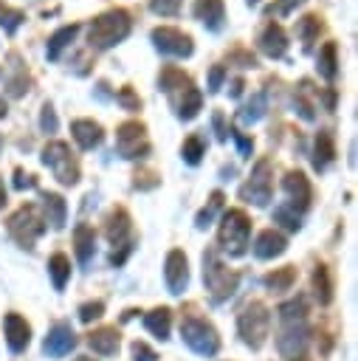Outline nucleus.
I'll return each mask as SVG.
<instances>
[{
	"mask_svg": "<svg viewBox=\"0 0 358 361\" xmlns=\"http://www.w3.org/2000/svg\"><path fill=\"white\" fill-rule=\"evenodd\" d=\"M251 237V220L242 209H228L217 228V243L228 257H242Z\"/></svg>",
	"mask_w": 358,
	"mask_h": 361,
	"instance_id": "3",
	"label": "nucleus"
},
{
	"mask_svg": "<svg viewBox=\"0 0 358 361\" xmlns=\"http://www.w3.org/2000/svg\"><path fill=\"white\" fill-rule=\"evenodd\" d=\"M39 127H42V133H56L59 121H56V113H54V107H51V104H45V107H42V116H39Z\"/></svg>",
	"mask_w": 358,
	"mask_h": 361,
	"instance_id": "41",
	"label": "nucleus"
},
{
	"mask_svg": "<svg viewBox=\"0 0 358 361\" xmlns=\"http://www.w3.org/2000/svg\"><path fill=\"white\" fill-rule=\"evenodd\" d=\"M223 209V192H211V197H209V203L197 212V217H195V226L197 228H206V226H211V220H214V214Z\"/></svg>",
	"mask_w": 358,
	"mask_h": 361,
	"instance_id": "33",
	"label": "nucleus"
},
{
	"mask_svg": "<svg viewBox=\"0 0 358 361\" xmlns=\"http://www.w3.org/2000/svg\"><path fill=\"white\" fill-rule=\"evenodd\" d=\"M257 45H259V51H262L265 56L279 59V56H285V51H288V34H285V28H282L279 23H268V25L259 31Z\"/></svg>",
	"mask_w": 358,
	"mask_h": 361,
	"instance_id": "15",
	"label": "nucleus"
},
{
	"mask_svg": "<svg viewBox=\"0 0 358 361\" xmlns=\"http://www.w3.org/2000/svg\"><path fill=\"white\" fill-rule=\"evenodd\" d=\"M155 358H158V353H155L149 344L132 341V361H155Z\"/></svg>",
	"mask_w": 358,
	"mask_h": 361,
	"instance_id": "43",
	"label": "nucleus"
},
{
	"mask_svg": "<svg viewBox=\"0 0 358 361\" xmlns=\"http://www.w3.org/2000/svg\"><path fill=\"white\" fill-rule=\"evenodd\" d=\"M3 116H6V102L0 99V118H3Z\"/></svg>",
	"mask_w": 358,
	"mask_h": 361,
	"instance_id": "51",
	"label": "nucleus"
},
{
	"mask_svg": "<svg viewBox=\"0 0 358 361\" xmlns=\"http://www.w3.org/2000/svg\"><path fill=\"white\" fill-rule=\"evenodd\" d=\"M104 313V305L101 302H87V305H82L79 307V319L87 324V322H93V319H99Z\"/></svg>",
	"mask_w": 358,
	"mask_h": 361,
	"instance_id": "42",
	"label": "nucleus"
},
{
	"mask_svg": "<svg viewBox=\"0 0 358 361\" xmlns=\"http://www.w3.org/2000/svg\"><path fill=\"white\" fill-rule=\"evenodd\" d=\"M42 164L54 172V178L62 183V186H73L79 180V164L73 161L70 155V147L65 141H51L45 144L42 149Z\"/></svg>",
	"mask_w": 358,
	"mask_h": 361,
	"instance_id": "6",
	"label": "nucleus"
},
{
	"mask_svg": "<svg viewBox=\"0 0 358 361\" xmlns=\"http://www.w3.org/2000/svg\"><path fill=\"white\" fill-rule=\"evenodd\" d=\"M116 149L121 158H144L149 152V141H147V127L141 121H124L116 130Z\"/></svg>",
	"mask_w": 358,
	"mask_h": 361,
	"instance_id": "9",
	"label": "nucleus"
},
{
	"mask_svg": "<svg viewBox=\"0 0 358 361\" xmlns=\"http://www.w3.org/2000/svg\"><path fill=\"white\" fill-rule=\"evenodd\" d=\"M237 330H240V338L251 347V350H259L268 338V330H271V313L262 302H251L242 307V313L237 316Z\"/></svg>",
	"mask_w": 358,
	"mask_h": 361,
	"instance_id": "4",
	"label": "nucleus"
},
{
	"mask_svg": "<svg viewBox=\"0 0 358 361\" xmlns=\"http://www.w3.org/2000/svg\"><path fill=\"white\" fill-rule=\"evenodd\" d=\"M6 206V189H3V180H0V209Z\"/></svg>",
	"mask_w": 358,
	"mask_h": 361,
	"instance_id": "50",
	"label": "nucleus"
},
{
	"mask_svg": "<svg viewBox=\"0 0 358 361\" xmlns=\"http://www.w3.org/2000/svg\"><path fill=\"white\" fill-rule=\"evenodd\" d=\"M42 206H45V220H48L54 228H62L65 220H68V206H65L62 195L45 192V195H42Z\"/></svg>",
	"mask_w": 358,
	"mask_h": 361,
	"instance_id": "24",
	"label": "nucleus"
},
{
	"mask_svg": "<svg viewBox=\"0 0 358 361\" xmlns=\"http://www.w3.org/2000/svg\"><path fill=\"white\" fill-rule=\"evenodd\" d=\"M73 347H76V333L70 330V324H62V322L48 330L45 344H42V350H45L51 358H62V355H68Z\"/></svg>",
	"mask_w": 358,
	"mask_h": 361,
	"instance_id": "14",
	"label": "nucleus"
},
{
	"mask_svg": "<svg viewBox=\"0 0 358 361\" xmlns=\"http://www.w3.org/2000/svg\"><path fill=\"white\" fill-rule=\"evenodd\" d=\"M214 130H217V138H226V130H223V113H214Z\"/></svg>",
	"mask_w": 358,
	"mask_h": 361,
	"instance_id": "48",
	"label": "nucleus"
},
{
	"mask_svg": "<svg viewBox=\"0 0 358 361\" xmlns=\"http://www.w3.org/2000/svg\"><path fill=\"white\" fill-rule=\"evenodd\" d=\"M70 133H73V138H76V144H79L82 149H93V147H99L101 138H104L101 127H99L96 121H90V118H76V121L70 124Z\"/></svg>",
	"mask_w": 358,
	"mask_h": 361,
	"instance_id": "21",
	"label": "nucleus"
},
{
	"mask_svg": "<svg viewBox=\"0 0 358 361\" xmlns=\"http://www.w3.org/2000/svg\"><path fill=\"white\" fill-rule=\"evenodd\" d=\"M319 31H321V23H319V17H316V14L302 17V20H299V25H296V34H299V39L304 42V48H310V45H313V39L319 37Z\"/></svg>",
	"mask_w": 358,
	"mask_h": 361,
	"instance_id": "34",
	"label": "nucleus"
},
{
	"mask_svg": "<svg viewBox=\"0 0 358 361\" xmlns=\"http://www.w3.org/2000/svg\"><path fill=\"white\" fill-rule=\"evenodd\" d=\"M310 93H313V87H310V82L304 79V82H299V87H296V110H299V116L304 118V121H313L316 118V104L310 102Z\"/></svg>",
	"mask_w": 358,
	"mask_h": 361,
	"instance_id": "32",
	"label": "nucleus"
},
{
	"mask_svg": "<svg viewBox=\"0 0 358 361\" xmlns=\"http://www.w3.org/2000/svg\"><path fill=\"white\" fill-rule=\"evenodd\" d=\"M152 42L155 48L163 54V56H175V59H186L192 56L195 45H192V37L178 31V28H169V25H161L152 31Z\"/></svg>",
	"mask_w": 358,
	"mask_h": 361,
	"instance_id": "11",
	"label": "nucleus"
},
{
	"mask_svg": "<svg viewBox=\"0 0 358 361\" xmlns=\"http://www.w3.org/2000/svg\"><path fill=\"white\" fill-rule=\"evenodd\" d=\"M203 282H206V288L211 290V296L217 299V302H223V299H228L234 290H237V282H240V276L231 271V268H226L211 251L203 257Z\"/></svg>",
	"mask_w": 358,
	"mask_h": 361,
	"instance_id": "7",
	"label": "nucleus"
},
{
	"mask_svg": "<svg viewBox=\"0 0 358 361\" xmlns=\"http://www.w3.org/2000/svg\"><path fill=\"white\" fill-rule=\"evenodd\" d=\"M130 228H132L130 214H127L124 209H113V212L107 214V223H104V237H107L113 245H121V248H124V243H127V237H130Z\"/></svg>",
	"mask_w": 358,
	"mask_h": 361,
	"instance_id": "19",
	"label": "nucleus"
},
{
	"mask_svg": "<svg viewBox=\"0 0 358 361\" xmlns=\"http://www.w3.org/2000/svg\"><path fill=\"white\" fill-rule=\"evenodd\" d=\"M293 279H296V268L285 265V268H276L273 274H268V276H265V285H268L271 290H288V288L293 285Z\"/></svg>",
	"mask_w": 358,
	"mask_h": 361,
	"instance_id": "35",
	"label": "nucleus"
},
{
	"mask_svg": "<svg viewBox=\"0 0 358 361\" xmlns=\"http://www.w3.org/2000/svg\"><path fill=\"white\" fill-rule=\"evenodd\" d=\"M76 34H79V25H76V23H73V25H62L59 31H54L51 39H48V59H59L62 48H68Z\"/></svg>",
	"mask_w": 358,
	"mask_h": 361,
	"instance_id": "28",
	"label": "nucleus"
},
{
	"mask_svg": "<svg viewBox=\"0 0 358 361\" xmlns=\"http://www.w3.org/2000/svg\"><path fill=\"white\" fill-rule=\"evenodd\" d=\"M3 330H6V344H8L11 353H23V350L28 347V341H31V327H28V322H25L23 316L8 313V316L3 319Z\"/></svg>",
	"mask_w": 358,
	"mask_h": 361,
	"instance_id": "16",
	"label": "nucleus"
},
{
	"mask_svg": "<svg viewBox=\"0 0 358 361\" xmlns=\"http://www.w3.org/2000/svg\"><path fill=\"white\" fill-rule=\"evenodd\" d=\"M271 189H273V180H271V161L262 158V161H257V166L251 169V178H248L245 186L240 189V197H242L245 203H254V206H268Z\"/></svg>",
	"mask_w": 358,
	"mask_h": 361,
	"instance_id": "10",
	"label": "nucleus"
},
{
	"mask_svg": "<svg viewBox=\"0 0 358 361\" xmlns=\"http://www.w3.org/2000/svg\"><path fill=\"white\" fill-rule=\"evenodd\" d=\"M76 361H93V358H87V355H79V358H76Z\"/></svg>",
	"mask_w": 358,
	"mask_h": 361,
	"instance_id": "52",
	"label": "nucleus"
},
{
	"mask_svg": "<svg viewBox=\"0 0 358 361\" xmlns=\"http://www.w3.org/2000/svg\"><path fill=\"white\" fill-rule=\"evenodd\" d=\"M48 274H51V279H54V288L62 290V288L68 285V276H70V259H68L65 254H54V257L48 259Z\"/></svg>",
	"mask_w": 358,
	"mask_h": 361,
	"instance_id": "29",
	"label": "nucleus"
},
{
	"mask_svg": "<svg viewBox=\"0 0 358 361\" xmlns=\"http://www.w3.org/2000/svg\"><path fill=\"white\" fill-rule=\"evenodd\" d=\"M304 0H273L271 6H268V14H276V17H288L296 6H302Z\"/></svg>",
	"mask_w": 358,
	"mask_h": 361,
	"instance_id": "40",
	"label": "nucleus"
},
{
	"mask_svg": "<svg viewBox=\"0 0 358 361\" xmlns=\"http://www.w3.org/2000/svg\"><path fill=\"white\" fill-rule=\"evenodd\" d=\"M310 338V327H307V305L304 299H290L279 307V336H276V347L279 355L288 361H299L304 347Z\"/></svg>",
	"mask_w": 358,
	"mask_h": 361,
	"instance_id": "1",
	"label": "nucleus"
},
{
	"mask_svg": "<svg viewBox=\"0 0 358 361\" xmlns=\"http://www.w3.org/2000/svg\"><path fill=\"white\" fill-rule=\"evenodd\" d=\"M25 17H23V11H17V8H11V6H6V3H0V25L8 31V34H14L17 28H20V23H23Z\"/></svg>",
	"mask_w": 358,
	"mask_h": 361,
	"instance_id": "38",
	"label": "nucleus"
},
{
	"mask_svg": "<svg viewBox=\"0 0 358 361\" xmlns=\"http://www.w3.org/2000/svg\"><path fill=\"white\" fill-rule=\"evenodd\" d=\"M166 96H169V102H172L178 118H183V121H192V118L200 113V107H203V96H200V90L189 82V76H186L180 85H175Z\"/></svg>",
	"mask_w": 358,
	"mask_h": 361,
	"instance_id": "12",
	"label": "nucleus"
},
{
	"mask_svg": "<svg viewBox=\"0 0 358 361\" xmlns=\"http://www.w3.org/2000/svg\"><path fill=\"white\" fill-rule=\"evenodd\" d=\"M73 243H76V259H79L82 265H87V262L93 259V254H96V234H93V228L85 226V223L76 226Z\"/></svg>",
	"mask_w": 358,
	"mask_h": 361,
	"instance_id": "23",
	"label": "nucleus"
},
{
	"mask_svg": "<svg viewBox=\"0 0 358 361\" xmlns=\"http://www.w3.org/2000/svg\"><path fill=\"white\" fill-rule=\"evenodd\" d=\"M180 155H183V161L186 164H200V158L206 155V138L203 135H197V133H192L186 141H183V147H180Z\"/></svg>",
	"mask_w": 358,
	"mask_h": 361,
	"instance_id": "30",
	"label": "nucleus"
},
{
	"mask_svg": "<svg viewBox=\"0 0 358 361\" xmlns=\"http://www.w3.org/2000/svg\"><path fill=\"white\" fill-rule=\"evenodd\" d=\"M240 93H242V79H234V85H231V96L237 99Z\"/></svg>",
	"mask_w": 358,
	"mask_h": 361,
	"instance_id": "49",
	"label": "nucleus"
},
{
	"mask_svg": "<svg viewBox=\"0 0 358 361\" xmlns=\"http://www.w3.org/2000/svg\"><path fill=\"white\" fill-rule=\"evenodd\" d=\"M42 231H45V220L37 214V206H31V203L20 206V209L8 217V234H11L23 248H31Z\"/></svg>",
	"mask_w": 358,
	"mask_h": 361,
	"instance_id": "8",
	"label": "nucleus"
},
{
	"mask_svg": "<svg viewBox=\"0 0 358 361\" xmlns=\"http://www.w3.org/2000/svg\"><path fill=\"white\" fill-rule=\"evenodd\" d=\"M262 116H265V93H254V99L242 107L240 118H242L245 124H254V121H259Z\"/></svg>",
	"mask_w": 358,
	"mask_h": 361,
	"instance_id": "36",
	"label": "nucleus"
},
{
	"mask_svg": "<svg viewBox=\"0 0 358 361\" xmlns=\"http://www.w3.org/2000/svg\"><path fill=\"white\" fill-rule=\"evenodd\" d=\"M180 338L186 341L189 350H195L197 355H206V358L217 355V350H220V336H217V330H214L206 319H197V316H186V319H183V324H180Z\"/></svg>",
	"mask_w": 358,
	"mask_h": 361,
	"instance_id": "5",
	"label": "nucleus"
},
{
	"mask_svg": "<svg viewBox=\"0 0 358 361\" xmlns=\"http://www.w3.org/2000/svg\"><path fill=\"white\" fill-rule=\"evenodd\" d=\"M273 220L282 223L288 231H299V226H302V220H299V214H296L293 206H276L273 209Z\"/></svg>",
	"mask_w": 358,
	"mask_h": 361,
	"instance_id": "37",
	"label": "nucleus"
},
{
	"mask_svg": "<svg viewBox=\"0 0 358 361\" xmlns=\"http://www.w3.org/2000/svg\"><path fill=\"white\" fill-rule=\"evenodd\" d=\"M285 248H288L285 234H279V231H273V228L259 231L257 240H254V254H257L259 259H273V257L285 254Z\"/></svg>",
	"mask_w": 358,
	"mask_h": 361,
	"instance_id": "18",
	"label": "nucleus"
},
{
	"mask_svg": "<svg viewBox=\"0 0 358 361\" xmlns=\"http://www.w3.org/2000/svg\"><path fill=\"white\" fill-rule=\"evenodd\" d=\"M116 99H118V104H124L127 110H138V107H141V102H138V96L132 93V87H121V90L116 93Z\"/></svg>",
	"mask_w": 358,
	"mask_h": 361,
	"instance_id": "44",
	"label": "nucleus"
},
{
	"mask_svg": "<svg viewBox=\"0 0 358 361\" xmlns=\"http://www.w3.org/2000/svg\"><path fill=\"white\" fill-rule=\"evenodd\" d=\"M195 17L209 31H220L223 20H226V6H223V0H197L195 3Z\"/></svg>",
	"mask_w": 358,
	"mask_h": 361,
	"instance_id": "20",
	"label": "nucleus"
},
{
	"mask_svg": "<svg viewBox=\"0 0 358 361\" xmlns=\"http://www.w3.org/2000/svg\"><path fill=\"white\" fill-rule=\"evenodd\" d=\"M130 14L121 11V8H113V11H104L99 14L93 23H90V31H87V42L90 48H99V51H107L113 45H118L127 34H130Z\"/></svg>",
	"mask_w": 358,
	"mask_h": 361,
	"instance_id": "2",
	"label": "nucleus"
},
{
	"mask_svg": "<svg viewBox=\"0 0 358 361\" xmlns=\"http://www.w3.org/2000/svg\"><path fill=\"white\" fill-rule=\"evenodd\" d=\"M282 186H285L293 209H299V212L307 209V203L313 197V189H310V180L304 178V172H288L285 180H282Z\"/></svg>",
	"mask_w": 358,
	"mask_h": 361,
	"instance_id": "17",
	"label": "nucleus"
},
{
	"mask_svg": "<svg viewBox=\"0 0 358 361\" xmlns=\"http://www.w3.org/2000/svg\"><path fill=\"white\" fill-rule=\"evenodd\" d=\"M144 327L155 336V338H169V330H172V313L169 307H155L144 316Z\"/></svg>",
	"mask_w": 358,
	"mask_h": 361,
	"instance_id": "25",
	"label": "nucleus"
},
{
	"mask_svg": "<svg viewBox=\"0 0 358 361\" xmlns=\"http://www.w3.org/2000/svg\"><path fill=\"white\" fill-rule=\"evenodd\" d=\"M223 79H226V68H223V65H214V68L209 71V93H217L220 85H223Z\"/></svg>",
	"mask_w": 358,
	"mask_h": 361,
	"instance_id": "45",
	"label": "nucleus"
},
{
	"mask_svg": "<svg viewBox=\"0 0 358 361\" xmlns=\"http://www.w3.org/2000/svg\"><path fill=\"white\" fill-rule=\"evenodd\" d=\"M180 6H183V0H149V8H152L155 14H161V17H175V14H180Z\"/></svg>",
	"mask_w": 358,
	"mask_h": 361,
	"instance_id": "39",
	"label": "nucleus"
},
{
	"mask_svg": "<svg viewBox=\"0 0 358 361\" xmlns=\"http://www.w3.org/2000/svg\"><path fill=\"white\" fill-rule=\"evenodd\" d=\"M257 3H259V0H248V6H257Z\"/></svg>",
	"mask_w": 358,
	"mask_h": 361,
	"instance_id": "53",
	"label": "nucleus"
},
{
	"mask_svg": "<svg viewBox=\"0 0 358 361\" xmlns=\"http://www.w3.org/2000/svg\"><path fill=\"white\" fill-rule=\"evenodd\" d=\"M313 288H316V296H319L321 305H327L333 299V279H330L327 265H316V271H313Z\"/></svg>",
	"mask_w": 358,
	"mask_h": 361,
	"instance_id": "31",
	"label": "nucleus"
},
{
	"mask_svg": "<svg viewBox=\"0 0 358 361\" xmlns=\"http://www.w3.org/2000/svg\"><path fill=\"white\" fill-rule=\"evenodd\" d=\"M319 65V73L327 79V82H333L335 79V73H338V48H335V42H324L321 45V51H319V59H316Z\"/></svg>",
	"mask_w": 358,
	"mask_h": 361,
	"instance_id": "27",
	"label": "nucleus"
},
{
	"mask_svg": "<svg viewBox=\"0 0 358 361\" xmlns=\"http://www.w3.org/2000/svg\"><path fill=\"white\" fill-rule=\"evenodd\" d=\"M14 175H17V180H14V186H17V189H34V186H37L34 175H25L23 169H17Z\"/></svg>",
	"mask_w": 358,
	"mask_h": 361,
	"instance_id": "46",
	"label": "nucleus"
},
{
	"mask_svg": "<svg viewBox=\"0 0 358 361\" xmlns=\"http://www.w3.org/2000/svg\"><path fill=\"white\" fill-rule=\"evenodd\" d=\"M163 279H166V288L172 296H180L189 285V262H186V254L180 248H172L166 254V262H163Z\"/></svg>",
	"mask_w": 358,
	"mask_h": 361,
	"instance_id": "13",
	"label": "nucleus"
},
{
	"mask_svg": "<svg viewBox=\"0 0 358 361\" xmlns=\"http://www.w3.org/2000/svg\"><path fill=\"white\" fill-rule=\"evenodd\" d=\"M87 344L99 355H113L118 350V330L116 327H99L87 336Z\"/></svg>",
	"mask_w": 358,
	"mask_h": 361,
	"instance_id": "22",
	"label": "nucleus"
},
{
	"mask_svg": "<svg viewBox=\"0 0 358 361\" xmlns=\"http://www.w3.org/2000/svg\"><path fill=\"white\" fill-rule=\"evenodd\" d=\"M333 158H335V141L327 130H321L316 135V147H313V166L321 172L327 164H333Z\"/></svg>",
	"mask_w": 358,
	"mask_h": 361,
	"instance_id": "26",
	"label": "nucleus"
},
{
	"mask_svg": "<svg viewBox=\"0 0 358 361\" xmlns=\"http://www.w3.org/2000/svg\"><path fill=\"white\" fill-rule=\"evenodd\" d=\"M231 138L240 144V152H242V155H251V141H248V138H242L237 130H231Z\"/></svg>",
	"mask_w": 358,
	"mask_h": 361,
	"instance_id": "47",
	"label": "nucleus"
}]
</instances>
